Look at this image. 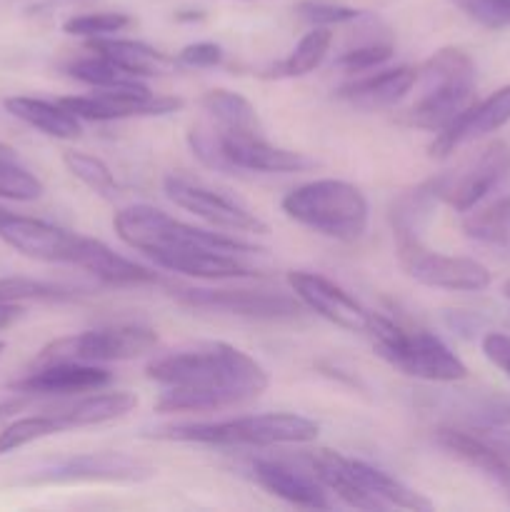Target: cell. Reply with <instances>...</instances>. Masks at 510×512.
Instances as JSON below:
<instances>
[{
	"instance_id": "obj_42",
	"label": "cell",
	"mask_w": 510,
	"mask_h": 512,
	"mask_svg": "<svg viewBox=\"0 0 510 512\" xmlns=\"http://www.w3.org/2000/svg\"><path fill=\"white\" fill-rule=\"evenodd\" d=\"M175 63L185 65V68H215V65L223 63V48L218 43H190L175 55Z\"/></svg>"
},
{
	"instance_id": "obj_37",
	"label": "cell",
	"mask_w": 510,
	"mask_h": 512,
	"mask_svg": "<svg viewBox=\"0 0 510 512\" xmlns=\"http://www.w3.org/2000/svg\"><path fill=\"white\" fill-rule=\"evenodd\" d=\"M130 18L125 13H85L73 15L63 23V30L75 38H105V35H115L123 28H128Z\"/></svg>"
},
{
	"instance_id": "obj_13",
	"label": "cell",
	"mask_w": 510,
	"mask_h": 512,
	"mask_svg": "<svg viewBox=\"0 0 510 512\" xmlns=\"http://www.w3.org/2000/svg\"><path fill=\"white\" fill-rule=\"evenodd\" d=\"M163 190L165 195H168L170 203L188 210V213L205 220V223L213 225V228L233 230V233H268V225H265L258 215L250 213L248 208H243V205L235 203V200H230L228 195L215 193V190L205 188V185L190 183V180L178 178V175H168V178L163 180Z\"/></svg>"
},
{
	"instance_id": "obj_15",
	"label": "cell",
	"mask_w": 510,
	"mask_h": 512,
	"mask_svg": "<svg viewBox=\"0 0 510 512\" xmlns=\"http://www.w3.org/2000/svg\"><path fill=\"white\" fill-rule=\"evenodd\" d=\"M78 238V233L28 215H15L10 210L0 218V240L15 253L43 263H73Z\"/></svg>"
},
{
	"instance_id": "obj_4",
	"label": "cell",
	"mask_w": 510,
	"mask_h": 512,
	"mask_svg": "<svg viewBox=\"0 0 510 512\" xmlns=\"http://www.w3.org/2000/svg\"><path fill=\"white\" fill-rule=\"evenodd\" d=\"M418 83L420 95L408 110V120L418 128L440 133L475 103L478 73L465 50L448 45L420 65Z\"/></svg>"
},
{
	"instance_id": "obj_27",
	"label": "cell",
	"mask_w": 510,
	"mask_h": 512,
	"mask_svg": "<svg viewBox=\"0 0 510 512\" xmlns=\"http://www.w3.org/2000/svg\"><path fill=\"white\" fill-rule=\"evenodd\" d=\"M350 470H353V475L358 478V483L363 485L383 508H390V505H393V508L415 512L433 510V503H430L423 493H418V490H413L410 485H405L403 480H398L395 475L375 468V465L363 463V460H350Z\"/></svg>"
},
{
	"instance_id": "obj_23",
	"label": "cell",
	"mask_w": 510,
	"mask_h": 512,
	"mask_svg": "<svg viewBox=\"0 0 510 512\" xmlns=\"http://www.w3.org/2000/svg\"><path fill=\"white\" fill-rule=\"evenodd\" d=\"M435 440L443 450L453 453L470 468L480 470L490 480L500 485L503 490H510V463L493 448L485 443L475 430H458V428H440L435 433Z\"/></svg>"
},
{
	"instance_id": "obj_12",
	"label": "cell",
	"mask_w": 510,
	"mask_h": 512,
	"mask_svg": "<svg viewBox=\"0 0 510 512\" xmlns=\"http://www.w3.org/2000/svg\"><path fill=\"white\" fill-rule=\"evenodd\" d=\"M60 105H65L80 120L110 123V120L175 113L178 108H183V100L150 93L148 85H135V88L95 90L90 95H70V98H60Z\"/></svg>"
},
{
	"instance_id": "obj_40",
	"label": "cell",
	"mask_w": 510,
	"mask_h": 512,
	"mask_svg": "<svg viewBox=\"0 0 510 512\" xmlns=\"http://www.w3.org/2000/svg\"><path fill=\"white\" fill-rule=\"evenodd\" d=\"M450 3L483 28H510V0H450Z\"/></svg>"
},
{
	"instance_id": "obj_21",
	"label": "cell",
	"mask_w": 510,
	"mask_h": 512,
	"mask_svg": "<svg viewBox=\"0 0 510 512\" xmlns=\"http://www.w3.org/2000/svg\"><path fill=\"white\" fill-rule=\"evenodd\" d=\"M415 83H418V70L410 65H398V68L363 75V78L343 85L338 90V98L365 110L390 108V105H398L413 90Z\"/></svg>"
},
{
	"instance_id": "obj_11",
	"label": "cell",
	"mask_w": 510,
	"mask_h": 512,
	"mask_svg": "<svg viewBox=\"0 0 510 512\" xmlns=\"http://www.w3.org/2000/svg\"><path fill=\"white\" fill-rule=\"evenodd\" d=\"M155 470L143 460L125 453H80L58 460L30 475L28 485H70V483H143Z\"/></svg>"
},
{
	"instance_id": "obj_25",
	"label": "cell",
	"mask_w": 510,
	"mask_h": 512,
	"mask_svg": "<svg viewBox=\"0 0 510 512\" xmlns=\"http://www.w3.org/2000/svg\"><path fill=\"white\" fill-rule=\"evenodd\" d=\"M135 408H138V398L130 390H113V393H95L93 390V395H85V398H78L75 403L50 410V413L58 415L65 430H73L125 418Z\"/></svg>"
},
{
	"instance_id": "obj_41",
	"label": "cell",
	"mask_w": 510,
	"mask_h": 512,
	"mask_svg": "<svg viewBox=\"0 0 510 512\" xmlns=\"http://www.w3.org/2000/svg\"><path fill=\"white\" fill-rule=\"evenodd\" d=\"M188 143H190V150H193L195 158L203 160V163L208 165V168L223 170V173H235V170L228 165V160H225L223 148H220L218 133H205V130H190V133H188Z\"/></svg>"
},
{
	"instance_id": "obj_17",
	"label": "cell",
	"mask_w": 510,
	"mask_h": 512,
	"mask_svg": "<svg viewBox=\"0 0 510 512\" xmlns=\"http://www.w3.org/2000/svg\"><path fill=\"white\" fill-rule=\"evenodd\" d=\"M113 380L110 370L100 368L95 363H73V360H60V363L35 365L33 373L15 380L13 390L18 395H70L93 393V390L105 388Z\"/></svg>"
},
{
	"instance_id": "obj_33",
	"label": "cell",
	"mask_w": 510,
	"mask_h": 512,
	"mask_svg": "<svg viewBox=\"0 0 510 512\" xmlns=\"http://www.w3.org/2000/svg\"><path fill=\"white\" fill-rule=\"evenodd\" d=\"M63 163L65 168L70 170L73 178H78L85 188L93 190L95 195L105 200H113L118 198L120 193V185L115 180L113 170L103 163L100 158L88 153H80V150H65L63 153Z\"/></svg>"
},
{
	"instance_id": "obj_8",
	"label": "cell",
	"mask_w": 510,
	"mask_h": 512,
	"mask_svg": "<svg viewBox=\"0 0 510 512\" xmlns=\"http://www.w3.org/2000/svg\"><path fill=\"white\" fill-rule=\"evenodd\" d=\"M510 178V145L503 140L485 145L473 160L453 173H443L428 180L435 198L450 205L458 213H468L475 205L485 203L495 190L503 188Z\"/></svg>"
},
{
	"instance_id": "obj_29",
	"label": "cell",
	"mask_w": 510,
	"mask_h": 512,
	"mask_svg": "<svg viewBox=\"0 0 510 512\" xmlns=\"http://www.w3.org/2000/svg\"><path fill=\"white\" fill-rule=\"evenodd\" d=\"M438 203L440 200L435 198L430 183L418 185L415 190L398 195L393 205H390V225H393L395 240L423 238Z\"/></svg>"
},
{
	"instance_id": "obj_18",
	"label": "cell",
	"mask_w": 510,
	"mask_h": 512,
	"mask_svg": "<svg viewBox=\"0 0 510 512\" xmlns=\"http://www.w3.org/2000/svg\"><path fill=\"white\" fill-rule=\"evenodd\" d=\"M505 123H510V85L495 90L493 95H488L480 103H473L448 128L435 133L433 143H430V155L433 158H448L460 145L473 143V140L483 138V135L495 133Z\"/></svg>"
},
{
	"instance_id": "obj_39",
	"label": "cell",
	"mask_w": 510,
	"mask_h": 512,
	"mask_svg": "<svg viewBox=\"0 0 510 512\" xmlns=\"http://www.w3.org/2000/svg\"><path fill=\"white\" fill-rule=\"evenodd\" d=\"M393 43L390 40H365V43L355 45V48L345 50L338 58V68H343L345 73H368V70L378 68L385 60L393 58Z\"/></svg>"
},
{
	"instance_id": "obj_6",
	"label": "cell",
	"mask_w": 510,
	"mask_h": 512,
	"mask_svg": "<svg viewBox=\"0 0 510 512\" xmlns=\"http://www.w3.org/2000/svg\"><path fill=\"white\" fill-rule=\"evenodd\" d=\"M368 335L375 353L410 378L428 383H458L468 378V365L430 330L373 315Z\"/></svg>"
},
{
	"instance_id": "obj_30",
	"label": "cell",
	"mask_w": 510,
	"mask_h": 512,
	"mask_svg": "<svg viewBox=\"0 0 510 512\" xmlns=\"http://www.w3.org/2000/svg\"><path fill=\"white\" fill-rule=\"evenodd\" d=\"M463 233L485 245H510V195L480 203L463 213Z\"/></svg>"
},
{
	"instance_id": "obj_34",
	"label": "cell",
	"mask_w": 510,
	"mask_h": 512,
	"mask_svg": "<svg viewBox=\"0 0 510 512\" xmlns=\"http://www.w3.org/2000/svg\"><path fill=\"white\" fill-rule=\"evenodd\" d=\"M58 433H65V425L60 423L58 415L53 413L20 418L15 420V423H10L8 428L0 433V455L13 453V450L35 443V440L50 438V435H58Z\"/></svg>"
},
{
	"instance_id": "obj_5",
	"label": "cell",
	"mask_w": 510,
	"mask_h": 512,
	"mask_svg": "<svg viewBox=\"0 0 510 512\" xmlns=\"http://www.w3.org/2000/svg\"><path fill=\"white\" fill-rule=\"evenodd\" d=\"M320 433L315 420L295 413H258L243 418L220 420V423H183L155 430L153 438L170 443H198L233 448V445H305Z\"/></svg>"
},
{
	"instance_id": "obj_48",
	"label": "cell",
	"mask_w": 510,
	"mask_h": 512,
	"mask_svg": "<svg viewBox=\"0 0 510 512\" xmlns=\"http://www.w3.org/2000/svg\"><path fill=\"white\" fill-rule=\"evenodd\" d=\"M5 213H8V210H5V208H0V218H3V215H5Z\"/></svg>"
},
{
	"instance_id": "obj_2",
	"label": "cell",
	"mask_w": 510,
	"mask_h": 512,
	"mask_svg": "<svg viewBox=\"0 0 510 512\" xmlns=\"http://www.w3.org/2000/svg\"><path fill=\"white\" fill-rule=\"evenodd\" d=\"M113 228L125 245L170 273L203 280H238L263 275L243 263L245 255H258L263 253V248L225 233L195 228L183 220L170 218L153 205L123 208L115 213Z\"/></svg>"
},
{
	"instance_id": "obj_19",
	"label": "cell",
	"mask_w": 510,
	"mask_h": 512,
	"mask_svg": "<svg viewBox=\"0 0 510 512\" xmlns=\"http://www.w3.org/2000/svg\"><path fill=\"white\" fill-rule=\"evenodd\" d=\"M253 475L260 488L290 505L308 510H330V490L308 470H298L283 460H255Z\"/></svg>"
},
{
	"instance_id": "obj_47",
	"label": "cell",
	"mask_w": 510,
	"mask_h": 512,
	"mask_svg": "<svg viewBox=\"0 0 510 512\" xmlns=\"http://www.w3.org/2000/svg\"><path fill=\"white\" fill-rule=\"evenodd\" d=\"M500 293H503V298H505V300H510V278L505 280L503 288H500Z\"/></svg>"
},
{
	"instance_id": "obj_46",
	"label": "cell",
	"mask_w": 510,
	"mask_h": 512,
	"mask_svg": "<svg viewBox=\"0 0 510 512\" xmlns=\"http://www.w3.org/2000/svg\"><path fill=\"white\" fill-rule=\"evenodd\" d=\"M13 160H18V153H15L13 145L0 143V165H3V163H13Z\"/></svg>"
},
{
	"instance_id": "obj_26",
	"label": "cell",
	"mask_w": 510,
	"mask_h": 512,
	"mask_svg": "<svg viewBox=\"0 0 510 512\" xmlns=\"http://www.w3.org/2000/svg\"><path fill=\"white\" fill-rule=\"evenodd\" d=\"M88 48L95 53L105 55L108 60H113L115 65H120L123 70H128L135 78H150V75H160L163 70H168L175 63V58H168L160 50L150 48L148 43H140V40H125V38H113V35H105V38H93L88 40Z\"/></svg>"
},
{
	"instance_id": "obj_22",
	"label": "cell",
	"mask_w": 510,
	"mask_h": 512,
	"mask_svg": "<svg viewBox=\"0 0 510 512\" xmlns=\"http://www.w3.org/2000/svg\"><path fill=\"white\" fill-rule=\"evenodd\" d=\"M305 463H308L310 473L335 495V498L343 500L345 505L355 510H385L363 485L358 483V478L350 470V458L345 455L333 453V450H315V453L305 455Z\"/></svg>"
},
{
	"instance_id": "obj_43",
	"label": "cell",
	"mask_w": 510,
	"mask_h": 512,
	"mask_svg": "<svg viewBox=\"0 0 510 512\" xmlns=\"http://www.w3.org/2000/svg\"><path fill=\"white\" fill-rule=\"evenodd\" d=\"M483 355L510 378V335L488 333L483 338Z\"/></svg>"
},
{
	"instance_id": "obj_16",
	"label": "cell",
	"mask_w": 510,
	"mask_h": 512,
	"mask_svg": "<svg viewBox=\"0 0 510 512\" xmlns=\"http://www.w3.org/2000/svg\"><path fill=\"white\" fill-rule=\"evenodd\" d=\"M223 148L225 160L233 170H250V173H303L318 168L313 158L298 150L278 148L268 143L263 135H228L215 130Z\"/></svg>"
},
{
	"instance_id": "obj_35",
	"label": "cell",
	"mask_w": 510,
	"mask_h": 512,
	"mask_svg": "<svg viewBox=\"0 0 510 512\" xmlns=\"http://www.w3.org/2000/svg\"><path fill=\"white\" fill-rule=\"evenodd\" d=\"M78 298V290L68 285L45 283L33 278H0V303H23V300H45V303H63Z\"/></svg>"
},
{
	"instance_id": "obj_45",
	"label": "cell",
	"mask_w": 510,
	"mask_h": 512,
	"mask_svg": "<svg viewBox=\"0 0 510 512\" xmlns=\"http://www.w3.org/2000/svg\"><path fill=\"white\" fill-rule=\"evenodd\" d=\"M20 315H23V308H20L18 303H0V330L8 328L10 323H15Z\"/></svg>"
},
{
	"instance_id": "obj_32",
	"label": "cell",
	"mask_w": 510,
	"mask_h": 512,
	"mask_svg": "<svg viewBox=\"0 0 510 512\" xmlns=\"http://www.w3.org/2000/svg\"><path fill=\"white\" fill-rule=\"evenodd\" d=\"M330 45H333L330 28H313L298 40V45L290 50L288 58L278 63L273 75H278V78H303V75L313 73L315 68H320L325 55L330 53Z\"/></svg>"
},
{
	"instance_id": "obj_49",
	"label": "cell",
	"mask_w": 510,
	"mask_h": 512,
	"mask_svg": "<svg viewBox=\"0 0 510 512\" xmlns=\"http://www.w3.org/2000/svg\"><path fill=\"white\" fill-rule=\"evenodd\" d=\"M3 350H5V343H0V353H3Z\"/></svg>"
},
{
	"instance_id": "obj_10",
	"label": "cell",
	"mask_w": 510,
	"mask_h": 512,
	"mask_svg": "<svg viewBox=\"0 0 510 512\" xmlns=\"http://www.w3.org/2000/svg\"><path fill=\"white\" fill-rule=\"evenodd\" d=\"M173 298L190 308L215 310V313L253 320H293L303 310V303L295 295L273 293V290L173 288Z\"/></svg>"
},
{
	"instance_id": "obj_44",
	"label": "cell",
	"mask_w": 510,
	"mask_h": 512,
	"mask_svg": "<svg viewBox=\"0 0 510 512\" xmlns=\"http://www.w3.org/2000/svg\"><path fill=\"white\" fill-rule=\"evenodd\" d=\"M475 433L510 463V428H475Z\"/></svg>"
},
{
	"instance_id": "obj_3",
	"label": "cell",
	"mask_w": 510,
	"mask_h": 512,
	"mask_svg": "<svg viewBox=\"0 0 510 512\" xmlns=\"http://www.w3.org/2000/svg\"><path fill=\"white\" fill-rule=\"evenodd\" d=\"M280 208L303 228L340 243L363 238L370 223V205L363 190L348 180L323 178L298 185L280 200Z\"/></svg>"
},
{
	"instance_id": "obj_1",
	"label": "cell",
	"mask_w": 510,
	"mask_h": 512,
	"mask_svg": "<svg viewBox=\"0 0 510 512\" xmlns=\"http://www.w3.org/2000/svg\"><path fill=\"white\" fill-rule=\"evenodd\" d=\"M163 388L155 410L173 413H215L238 408L268 390V370L230 343H198L158 355L145 368Z\"/></svg>"
},
{
	"instance_id": "obj_24",
	"label": "cell",
	"mask_w": 510,
	"mask_h": 512,
	"mask_svg": "<svg viewBox=\"0 0 510 512\" xmlns=\"http://www.w3.org/2000/svg\"><path fill=\"white\" fill-rule=\"evenodd\" d=\"M5 110L20 123L30 125V128L40 130L43 135L58 140H73L83 133V120L75 118L65 105L50 103L43 98H28V95H13L5 100Z\"/></svg>"
},
{
	"instance_id": "obj_20",
	"label": "cell",
	"mask_w": 510,
	"mask_h": 512,
	"mask_svg": "<svg viewBox=\"0 0 510 512\" xmlns=\"http://www.w3.org/2000/svg\"><path fill=\"white\" fill-rule=\"evenodd\" d=\"M70 265H78V268L88 270V273L95 275L100 283L115 285V288L158 283V275H155L153 270L123 258V255H118L115 250H110L103 240L88 238V235H80L78 238L73 263Z\"/></svg>"
},
{
	"instance_id": "obj_36",
	"label": "cell",
	"mask_w": 510,
	"mask_h": 512,
	"mask_svg": "<svg viewBox=\"0 0 510 512\" xmlns=\"http://www.w3.org/2000/svg\"><path fill=\"white\" fill-rule=\"evenodd\" d=\"M295 13L303 23L313 25V28H330V25H345L355 23L360 18V10L353 5L338 3V0H300L295 5Z\"/></svg>"
},
{
	"instance_id": "obj_7",
	"label": "cell",
	"mask_w": 510,
	"mask_h": 512,
	"mask_svg": "<svg viewBox=\"0 0 510 512\" xmlns=\"http://www.w3.org/2000/svg\"><path fill=\"white\" fill-rule=\"evenodd\" d=\"M158 345V333L148 325H105V328L85 330V333L68 335V338L53 340L40 350L35 365L60 363H113V360H133L150 353Z\"/></svg>"
},
{
	"instance_id": "obj_31",
	"label": "cell",
	"mask_w": 510,
	"mask_h": 512,
	"mask_svg": "<svg viewBox=\"0 0 510 512\" xmlns=\"http://www.w3.org/2000/svg\"><path fill=\"white\" fill-rule=\"evenodd\" d=\"M65 73L70 78L80 80V83L90 85L95 90H110V88H135V85H143L140 78L130 75L128 70H123L120 65H115L113 60H108L105 55L90 50V55L85 58L73 60L68 63Z\"/></svg>"
},
{
	"instance_id": "obj_38",
	"label": "cell",
	"mask_w": 510,
	"mask_h": 512,
	"mask_svg": "<svg viewBox=\"0 0 510 512\" xmlns=\"http://www.w3.org/2000/svg\"><path fill=\"white\" fill-rule=\"evenodd\" d=\"M43 190V183L18 160L0 165V198L30 203V200H38Z\"/></svg>"
},
{
	"instance_id": "obj_14",
	"label": "cell",
	"mask_w": 510,
	"mask_h": 512,
	"mask_svg": "<svg viewBox=\"0 0 510 512\" xmlns=\"http://www.w3.org/2000/svg\"><path fill=\"white\" fill-rule=\"evenodd\" d=\"M288 285L295 298L303 303V308L313 310L315 315L325 318L328 323L338 325L348 333H370L373 313L363 308L348 290H343L325 275L308 273V270H290Z\"/></svg>"
},
{
	"instance_id": "obj_28",
	"label": "cell",
	"mask_w": 510,
	"mask_h": 512,
	"mask_svg": "<svg viewBox=\"0 0 510 512\" xmlns=\"http://www.w3.org/2000/svg\"><path fill=\"white\" fill-rule=\"evenodd\" d=\"M203 108L215 120L220 133L228 135H263L258 110L245 95L215 88L203 95Z\"/></svg>"
},
{
	"instance_id": "obj_9",
	"label": "cell",
	"mask_w": 510,
	"mask_h": 512,
	"mask_svg": "<svg viewBox=\"0 0 510 512\" xmlns=\"http://www.w3.org/2000/svg\"><path fill=\"white\" fill-rule=\"evenodd\" d=\"M398 263L408 278L425 288L450 290V293H480L490 285L493 275L483 263L463 255H445L430 250L423 238L395 240Z\"/></svg>"
}]
</instances>
